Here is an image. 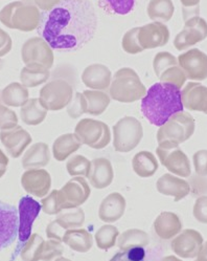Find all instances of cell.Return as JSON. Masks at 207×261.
Returning a JSON list of instances; mask_svg holds the SVG:
<instances>
[{"label": "cell", "instance_id": "48", "mask_svg": "<svg viewBox=\"0 0 207 261\" xmlns=\"http://www.w3.org/2000/svg\"><path fill=\"white\" fill-rule=\"evenodd\" d=\"M190 185V193L194 196H204L207 195V177L198 174L192 175L188 179Z\"/></svg>", "mask_w": 207, "mask_h": 261}, {"label": "cell", "instance_id": "6", "mask_svg": "<svg viewBox=\"0 0 207 261\" xmlns=\"http://www.w3.org/2000/svg\"><path fill=\"white\" fill-rule=\"evenodd\" d=\"M142 137V125L134 117H124L113 126V147L117 152L127 153L134 150Z\"/></svg>", "mask_w": 207, "mask_h": 261}, {"label": "cell", "instance_id": "30", "mask_svg": "<svg viewBox=\"0 0 207 261\" xmlns=\"http://www.w3.org/2000/svg\"><path fill=\"white\" fill-rule=\"evenodd\" d=\"M28 100V88L18 82L10 83L2 92V101L9 107H22Z\"/></svg>", "mask_w": 207, "mask_h": 261}, {"label": "cell", "instance_id": "29", "mask_svg": "<svg viewBox=\"0 0 207 261\" xmlns=\"http://www.w3.org/2000/svg\"><path fill=\"white\" fill-rule=\"evenodd\" d=\"M158 161L154 153L150 151H140L132 160V167L134 172L142 178L153 176L158 170Z\"/></svg>", "mask_w": 207, "mask_h": 261}, {"label": "cell", "instance_id": "61", "mask_svg": "<svg viewBox=\"0 0 207 261\" xmlns=\"http://www.w3.org/2000/svg\"><path fill=\"white\" fill-rule=\"evenodd\" d=\"M86 2H87V0H86Z\"/></svg>", "mask_w": 207, "mask_h": 261}, {"label": "cell", "instance_id": "32", "mask_svg": "<svg viewBox=\"0 0 207 261\" xmlns=\"http://www.w3.org/2000/svg\"><path fill=\"white\" fill-rule=\"evenodd\" d=\"M50 78V69L44 66L25 65L20 72V82L27 88L46 83Z\"/></svg>", "mask_w": 207, "mask_h": 261}, {"label": "cell", "instance_id": "54", "mask_svg": "<svg viewBox=\"0 0 207 261\" xmlns=\"http://www.w3.org/2000/svg\"><path fill=\"white\" fill-rule=\"evenodd\" d=\"M8 165H9V158L7 156L6 153L0 149V178H2L7 170H8Z\"/></svg>", "mask_w": 207, "mask_h": 261}, {"label": "cell", "instance_id": "14", "mask_svg": "<svg viewBox=\"0 0 207 261\" xmlns=\"http://www.w3.org/2000/svg\"><path fill=\"white\" fill-rule=\"evenodd\" d=\"M177 59L187 79L197 82L207 79V55L199 48L188 49Z\"/></svg>", "mask_w": 207, "mask_h": 261}, {"label": "cell", "instance_id": "46", "mask_svg": "<svg viewBox=\"0 0 207 261\" xmlns=\"http://www.w3.org/2000/svg\"><path fill=\"white\" fill-rule=\"evenodd\" d=\"M41 208L47 215H58L62 211L58 202V190H52L42 198Z\"/></svg>", "mask_w": 207, "mask_h": 261}, {"label": "cell", "instance_id": "60", "mask_svg": "<svg viewBox=\"0 0 207 261\" xmlns=\"http://www.w3.org/2000/svg\"><path fill=\"white\" fill-rule=\"evenodd\" d=\"M0 101H2V98H0Z\"/></svg>", "mask_w": 207, "mask_h": 261}, {"label": "cell", "instance_id": "42", "mask_svg": "<svg viewBox=\"0 0 207 261\" xmlns=\"http://www.w3.org/2000/svg\"><path fill=\"white\" fill-rule=\"evenodd\" d=\"M175 65H179L178 59L173 54L168 51H160L156 54L155 58L153 60V68L158 78L165 69Z\"/></svg>", "mask_w": 207, "mask_h": 261}, {"label": "cell", "instance_id": "12", "mask_svg": "<svg viewBox=\"0 0 207 261\" xmlns=\"http://www.w3.org/2000/svg\"><path fill=\"white\" fill-rule=\"evenodd\" d=\"M207 38V21L200 16L185 19L183 30L176 35L174 46L177 50H185Z\"/></svg>", "mask_w": 207, "mask_h": 261}, {"label": "cell", "instance_id": "15", "mask_svg": "<svg viewBox=\"0 0 207 261\" xmlns=\"http://www.w3.org/2000/svg\"><path fill=\"white\" fill-rule=\"evenodd\" d=\"M19 216L15 206L0 200V251L9 248L18 237Z\"/></svg>", "mask_w": 207, "mask_h": 261}, {"label": "cell", "instance_id": "40", "mask_svg": "<svg viewBox=\"0 0 207 261\" xmlns=\"http://www.w3.org/2000/svg\"><path fill=\"white\" fill-rule=\"evenodd\" d=\"M159 80L162 83L173 84V85L177 86L179 89H181L184 86L187 78H186V74L183 71V69L179 65H175V66H171L167 69H165L160 74Z\"/></svg>", "mask_w": 207, "mask_h": 261}, {"label": "cell", "instance_id": "26", "mask_svg": "<svg viewBox=\"0 0 207 261\" xmlns=\"http://www.w3.org/2000/svg\"><path fill=\"white\" fill-rule=\"evenodd\" d=\"M50 161L49 147L47 144L39 142L32 145L22 158V167L24 169H42Z\"/></svg>", "mask_w": 207, "mask_h": 261}, {"label": "cell", "instance_id": "27", "mask_svg": "<svg viewBox=\"0 0 207 261\" xmlns=\"http://www.w3.org/2000/svg\"><path fill=\"white\" fill-rule=\"evenodd\" d=\"M81 141L74 134H65L55 139L52 145V153L55 161L64 162L82 147Z\"/></svg>", "mask_w": 207, "mask_h": 261}, {"label": "cell", "instance_id": "31", "mask_svg": "<svg viewBox=\"0 0 207 261\" xmlns=\"http://www.w3.org/2000/svg\"><path fill=\"white\" fill-rule=\"evenodd\" d=\"M47 109H45L39 98L29 99L20 110V117L24 124L28 126L40 125L47 116Z\"/></svg>", "mask_w": 207, "mask_h": 261}, {"label": "cell", "instance_id": "36", "mask_svg": "<svg viewBox=\"0 0 207 261\" xmlns=\"http://www.w3.org/2000/svg\"><path fill=\"white\" fill-rule=\"evenodd\" d=\"M44 239L37 233L31 235L29 239L20 247L22 261H40Z\"/></svg>", "mask_w": 207, "mask_h": 261}, {"label": "cell", "instance_id": "45", "mask_svg": "<svg viewBox=\"0 0 207 261\" xmlns=\"http://www.w3.org/2000/svg\"><path fill=\"white\" fill-rule=\"evenodd\" d=\"M110 11L117 15H127L134 9L135 0H103Z\"/></svg>", "mask_w": 207, "mask_h": 261}, {"label": "cell", "instance_id": "57", "mask_svg": "<svg viewBox=\"0 0 207 261\" xmlns=\"http://www.w3.org/2000/svg\"><path fill=\"white\" fill-rule=\"evenodd\" d=\"M161 261H182L181 259H179L178 257L174 256V255H169V256H165L161 259Z\"/></svg>", "mask_w": 207, "mask_h": 261}, {"label": "cell", "instance_id": "24", "mask_svg": "<svg viewBox=\"0 0 207 261\" xmlns=\"http://www.w3.org/2000/svg\"><path fill=\"white\" fill-rule=\"evenodd\" d=\"M126 206V199L121 193H110L102 200L100 204L99 217L104 222H115L125 214Z\"/></svg>", "mask_w": 207, "mask_h": 261}, {"label": "cell", "instance_id": "1", "mask_svg": "<svg viewBox=\"0 0 207 261\" xmlns=\"http://www.w3.org/2000/svg\"><path fill=\"white\" fill-rule=\"evenodd\" d=\"M98 16L90 0H62L42 13L38 34L60 53L82 49L96 35Z\"/></svg>", "mask_w": 207, "mask_h": 261}, {"label": "cell", "instance_id": "55", "mask_svg": "<svg viewBox=\"0 0 207 261\" xmlns=\"http://www.w3.org/2000/svg\"><path fill=\"white\" fill-rule=\"evenodd\" d=\"M201 0H180L181 5L185 9H197L199 11V5Z\"/></svg>", "mask_w": 207, "mask_h": 261}, {"label": "cell", "instance_id": "51", "mask_svg": "<svg viewBox=\"0 0 207 261\" xmlns=\"http://www.w3.org/2000/svg\"><path fill=\"white\" fill-rule=\"evenodd\" d=\"M65 232L66 230H64L59 223L56 222V220L50 221L46 228V236L48 237V239H55L61 242H63Z\"/></svg>", "mask_w": 207, "mask_h": 261}, {"label": "cell", "instance_id": "2", "mask_svg": "<svg viewBox=\"0 0 207 261\" xmlns=\"http://www.w3.org/2000/svg\"><path fill=\"white\" fill-rule=\"evenodd\" d=\"M184 107L181 100V89L168 83H155L141 99V113L154 126H162L169 118Z\"/></svg>", "mask_w": 207, "mask_h": 261}, {"label": "cell", "instance_id": "41", "mask_svg": "<svg viewBox=\"0 0 207 261\" xmlns=\"http://www.w3.org/2000/svg\"><path fill=\"white\" fill-rule=\"evenodd\" d=\"M138 32L139 28H133L124 35L122 40V47L127 54L136 55L144 50L138 41Z\"/></svg>", "mask_w": 207, "mask_h": 261}, {"label": "cell", "instance_id": "33", "mask_svg": "<svg viewBox=\"0 0 207 261\" xmlns=\"http://www.w3.org/2000/svg\"><path fill=\"white\" fill-rule=\"evenodd\" d=\"M175 6L172 0H150L146 14L151 20L157 22H167L173 18Z\"/></svg>", "mask_w": 207, "mask_h": 261}, {"label": "cell", "instance_id": "11", "mask_svg": "<svg viewBox=\"0 0 207 261\" xmlns=\"http://www.w3.org/2000/svg\"><path fill=\"white\" fill-rule=\"evenodd\" d=\"M21 58L25 65L44 66L48 69L54 62L53 49L42 37H33L23 43Z\"/></svg>", "mask_w": 207, "mask_h": 261}, {"label": "cell", "instance_id": "56", "mask_svg": "<svg viewBox=\"0 0 207 261\" xmlns=\"http://www.w3.org/2000/svg\"><path fill=\"white\" fill-rule=\"evenodd\" d=\"M197 261H207V241L205 244H203L198 256H197Z\"/></svg>", "mask_w": 207, "mask_h": 261}, {"label": "cell", "instance_id": "18", "mask_svg": "<svg viewBox=\"0 0 207 261\" xmlns=\"http://www.w3.org/2000/svg\"><path fill=\"white\" fill-rule=\"evenodd\" d=\"M21 185L29 195L43 198L51 188V176L44 169H28L21 176Z\"/></svg>", "mask_w": 207, "mask_h": 261}, {"label": "cell", "instance_id": "3", "mask_svg": "<svg viewBox=\"0 0 207 261\" xmlns=\"http://www.w3.org/2000/svg\"><path fill=\"white\" fill-rule=\"evenodd\" d=\"M42 13L34 0H19L0 11V22L11 30L33 32L39 28Z\"/></svg>", "mask_w": 207, "mask_h": 261}, {"label": "cell", "instance_id": "47", "mask_svg": "<svg viewBox=\"0 0 207 261\" xmlns=\"http://www.w3.org/2000/svg\"><path fill=\"white\" fill-rule=\"evenodd\" d=\"M18 125V117L14 110L0 104V130H8Z\"/></svg>", "mask_w": 207, "mask_h": 261}, {"label": "cell", "instance_id": "23", "mask_svg": "<svg viewBox=\"0 0 207 261\" xmlns=\"http://www.w3.org/2000/svg\"><path fill=\"white\" fill-rule=\"evenodd\" d=\"M157 191L164 196H173L175 201H179L190 194V185L179 176L165 173L156 182Z\"/></svg>", "mask_w": 207, "mask_h": 261}, {"label": "cell", "instance_id": "13", "mask_svg": "<svg viewBox=\"0 0 207 261\" xmlns=\"http://www.w3.org/2000/svg\"><path fill=\"white\" fill-rule=\"evenodd\" d=\"M41 210V203L31 196H23L19 200L18 238L20 247L29 239L34 221L39 216Z\"/></svg>", "mask_w": 207, "mask_h": 261}, {"label": "cell", "instance_id": "50", "mask_svg": "<svg viewBox=\"0 0 207 261\" xmlns=\"http://www.w3.org/2000/svg\"><path fill=\"white\" fill-rule=\"evenodd\" d=\"M193 163H194L196 174L201 176H207V150L206 149H202V150L197 151L193 155Z\"/></svg>", "mask_w": 207, "mask_h": 261}, {"label": "cell", "instance_id": "52", "mask_svg": "<svg viewBox=\"0 0 207 261\" xmlns=\"http://www.w3.org/2000/svg\"><path fill=\"white\" fill-rule=\"evenodd\" d=\"M13 46V40L11 36L5 32L3 29H0V57L8 55Z\"/></svg>", "mask_w": 207, "mask_h": 261}, {"label": "cell", "instance_id": "17", "mask_svg": "<svg viewBox=\"0 0 207 261\" xmlns=\"http://www.w3.org/2000/svg\"><path fill=\"white\" fill-rule=\"evenodd\" d=\"M0 142L3 143L7 152L13 159H18L31 145L33 138L24 128L17 125L12 129L2 130Z\"/></svg>", "mask_w": 207, "mask_h": 261}, {"label": "cell", "instance_id": "16", "mask_svg": "<svg viewBox=\"0 0 207 261\" xmlns=\"http://www.w3.org/2000/svg\"><path fill=\"white\" fill-rule=\"evenodd\" d=\"M203 244L204 240L200 232L186 229L172 240L171 248L177 256L184 259H192L198 256Z\"/></svg>", "mask_w": 207, "mask_h": 261}, {"label": "cell", "instance_id": "19", "mask_svg": "<svg viewBox=\"0 0 207 261\" xmlns=\"http://www.w3.org/2000/svg\"><path fill=\"white\" fill-rule=\"evenodd\" d=\"M138 41L143 49L164 46L169 41V30L162 22L147 23L139 28Z\"/></svg>", "mask_w": 207, "mask_h": 261}, {"label": "cell", "instance_id": "38", "mask_svg": "<svg viewBox=\"0 0 207 261\" xmlns=\"http://www.w3.org/2000/svg\"><path fill=\"white\" fill-rule=\"evenodd\" d=\"M120 231L116 227L112 225H105L101 227L96 233V242L99 249L108 251L116 245Z\"/></svg>", "mask_w": 207, "mask_h": 261}, {"label": "cell", "instance_id": "10", "mask_svg": "<svg viewBox=\"0 0 207 261\" xmlns=\"http://www.w3.org/2000/svg\"><path fill=\"white\" fill-rule=\"evenodd\" d=\"M90 194L91 190L87 180L82 176H74L58 190L60 209L63 211L79 208L88 200Z\"/></svg>", "mask_w": 207, "mask_h": 261}, {"label": "cell", "instance_id": "44", "mask_svg": "<svg viewBox=\"0 0 207 261\" xmlns=\"http://www.w3.org/2000/svg\"><path fill=\"white\" fill-rule=\"evenodd\" d=\"M64 252V248L62 246V242L55 239H48L44 241L42 254H41V261H52L56 258L62 256Z\"/></svg>", "mask_w": 207, "mask_h": 261}, {"label": "cell", "instance_id": "53", "mask_svg": "<svg viewBox=\"0 0 207 261\" xmlns=\"http://www.w3.org/2000/svg\"><path fill=\"white\" fill-rule=\"evenodd\" d=\"M37 7L40 9V11L48 12L52 10L54 7L58 6L62 0H34Z\"/></svg>", "mask_w": 207, "mask_h": 261}, {"label": "cell", "instance_id": "8", "mask_svg": "<svg viewBox=\"0 0 207 261\" xmlns=\"http://www.w3.org/2000/svg\"><path fill=\"white\" fill-rule=\"evenodd\" d=\"M74 135L83 145L96 150L106 148L111 142L109 126L99 120L82 119L74 128Z\"/></svg>", "mask_w": 207, "mask_h": 261}, {"label": "cell", "instance_id": "63", "mask_svg": "<svg viewBox=\"0 0 207 261\" xmlns=\"http://www.w3.org/2000/svg\"><path fill=\"white\" fill-rule=\"evenodd\" d=\"M143 261H144V260H143Z\"/></svg>", "mask_w": 207, "mask_h": 261}, {"label": "cell", "instance_id": "20", "mask_svg": "<svg viewBox=\"0 0 207 261\" xmlns=\"http://www.w3.org/2000/svg\"><path fill=\"white\" fill-rule=\"evenodd\" d=\"M183 107L207 115V86L199 82H188L181 90Z\"/></svg>", "mask_w": 207, "mask_h": 261}, {"label": "cell", "instance_id": "37", "mask_svg": "<svg viewBox=\"0 0 207 261\" xmlns=\"http://www.w3.org/2000/svg\"><path fill=\"white\" fill-rule=\"evenodd\" d=\"M56 222L64 229V230H72V229H80L85 223V213L82 208H74L69 209L66 212L59 213L55 218Z\"/></svg>", "mask_w": 207, "mask_h": 261}, {"label": "cell", "instance_id": "28", "mask_svg": "<svg viewBox=\"0 0 207 261\" xmlns=\"http://www.w3.org/2000/svg\"><path fill=\"white\" fill-rule=\"evenodd\" d=\"M63 242L72 251L84 254L92 248L93 237L85 229H72L65 232Z\"/></svg>", "mask_w": 207, "mask_h": 261}, {"label": "cell", "instance_id": "49", "mask_svg": "<svg viewBox=\"0 0 207 261\" xmlns=\"http://www.w3.org/2000/svg\"><path fill=\"white\" fill-rule=\"evenodd\" d=\"M193 215L197 221L207 225V195L197 198L193 208Z\"/></svg>", "mask_w": 207, "mask_h": 261}, {"label": "cell", "instance_id": "59", "mask_svg": "<svg viewBox=\"0 0 207 261\" xmlns=\"http://www.w3.org/2000/svg\"><path fill=\"white\" fill-rule=\"evenodd\" d=\"M4 65H5V62H4V60H3V59H0V70L3 69Z\"/></svg>", "mask_w": 207, "mask_h": 261}, {"label": "cell", "instance_id": "22", "mask_svg": "<svg viewBox=\"0 0 207 261\" xmlns=\"http://www.w3.org/2000/svg\"><path fill=\"white\" fill-rule=\"evenodd\" d=\"M114 178V170L111 162L105 158H97L91 161V170L88 176L93 188L105 189L112 184Z\"/></svg>", "mask_w": 207, "mask_h": 261}, {"label": "cell", "instance_id": "4", "mask_svg": "<svg viewBox=\"0 0 207 261\" xmlns=\"http://www.w3.org/2000/svg\"><path fill=\"white\" fill-rule=\"evenodd\" d=\"M146 94V88L138 73L131 67H123L113 74L109 87V96L121 103H134Z\"/></svg>", "mask_w": 207, "mask_h": 261}, {"label": "cell", "instance_id": "35", "mask_svg": "<svg viewBox=\"0 0 207 261\" xmlns=\"http://www.w3.org/2000/svg\"><path fill=\"white\" fill-rule=\"evenodd\" d=\"M83 95L88 103L87 114L91 116H101L104 114L111 101L110 96L104 90L86 89L83 91Z\"/></svg>", "mask_w": 207, "mask_h": 261}, {"label": "cell", "instance_id": "9", "mask_svg": "<svg viewBox=\"0 0 207 261\" xmlns=\"http://www.w3.org/2000/svg\"><path fill=\"white\" fill-rule=\"evenodd\" d=\"M156 154L162 166H164L172 174L184 178L191 176V162L179 146L159 144L156 148Z\"/></svg>", "mask_w": 207, "mask_h": 261}, {"label": "cell", "instance_id": "34", "mask_svg": "<svg viewBox=\"0 0 207 261\" xmlns=\"http://www.w3.org/2000/svg\"><path fill=\"white\" fill-rule=\"evenodd\" d=\"M150 244V236L140 229H129L117 238V247L121 251H127L136 247H146Z\"/></svg>", "mask_w": 207, "mask_h": 261}, {"label": "cell", "instance_id": "39", "mask_svg": "<svg viewBox=\"0 0 207 261\" xmlns=\"http://www.w3.org/2000/svg\"><path fill=\"white\" fill-rule=\"evenodd\" d=\"M66 169L70 176H82L87 177L91 170V161L81 154L71 156L66 163Z\"/></svg>", "mask_w": 207, "mask_h": 261}, {"label": "cell", "instance_id": "5", "mask_svg": "<svg viewBox=\"0 0 207 261\" xmlns=\"http://www.w3.org/2000/svg\"><path fill=\"white\" fill-rule=\"evenodd\" d=\"M196 129V121L187 111H180L169 118L157 132L159 144H171L179 146L190 140Z\"/></svg>", "mask_w": 207, "mask_h": 261}, {"label": "cell", "instance_id": "7", "mask_svg": "<svg viewBox=\"0 0 207 261\" xmlns=\"http://www.w3.org/2000/svg\"><path fill=\"white\" fill-rule=\"evenodd\" d=\"M73 86L63 78L52 79L41 88L39 100L42 106L50 111L66 108L73 98Z\"/></svg>", "mask_w": 207, "mask_h": 261}, {"label": "cell", "instance_id": "43", "mask_svg": "<svg viewBox=\"0 0 207 261\" xmlns=\"http://www.w3.org/2000/svg\"><path fill=\"white\" fill-rule=\"evenodd\" d=\"M66 108L67 114L71 119H79L84 114H87L88 103L83 92H75L72 101Z\"/></svg>", "mask_w": 207, "mask_h": 261}, {"label": "cell", "instance_id": "62", "mask_svg": "<svg viewBox=\"0 0 207 261\" xmlns=\"http://www.w3.org/2000/svg\"><path fill=\"white\" fill-rule=\"evenodd\" d=\"M196 261H197V260H196Z\"/></svg>", "mask_w": 207, "mask_h": 261}, {"label": "cell", "instance_id": "58", "mask_svg": "<svg viewBox=\"0 0 207 261\" xmlns=\"http://www.w3.org/2000/svg\"><path fill=\"white\" fill-rule=\"evenodd\" d=\"M54 261H71L70 259H67V258H65V257H59V258H56V259H54Z\"/></svg>", "mask_w": 207, "mask_h": 261}, {"label": "cell", "instance_id": "21", "mask_svg": "<svg viewBox=\"0 0 207 261\" xmlns=\"http://www.w3.org/2000/svg\"><path fill=\"white\" fill-rule=\"evenodd\" d=\"M84 85L93 90H106L110 87L112 72L108 66L101 63L88 65L81 76Z\"/></svg>", "mask_w": 207, "mask_h": 261}, {"label": "cell", "instance_id": "25", "mask_svg": "<svg viewBox=\"0 0 207 261\" xmlns=\"http://www.w3.org/2000/svg\"><path fill=\"white\" fill-rule=\"evenodd\" d=\"M154 230L157 236L163 240L175 238L182 231V222L174 212H162L154 221Z\"/></svg>", "mask_w": 207, "mask_h": 261}]
</instances>
